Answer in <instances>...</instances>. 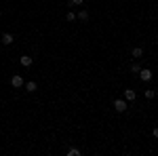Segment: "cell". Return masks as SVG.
Here are the masks:
<instances>
[{
	"label": "cell",
	"instance_id": "cell-1",
	"mask_svg": "<svg viewBox=\"0 0 158 156\" xmlns=\"http://www.w3.org/2000/svg\"><path fill=\"white\" fill-rule=\"evenodd\" d=\"M114 110H116V112H127V110H129V101H127V99H124V97H122V99H114Z\"/></svg>",
	"mask_w": 158,
	"mask_h": 156
},
{
	"label": "cell",
	"instance_id": "cell-2",
	"mask_svg": "<svg viewBox=\"0 0 158 156\" xmlns=\"http://www.w3.org/2000/svg\"><path fill=\"white\" fill-rule=\"evenodd\" d=\"M152 76H154V74H152V70H150V68H141V72H139V78H141L143 82H150V80H152Z\"/></svg>",
	"mask_w": 158,
	"mask_h": 156
},
{
	"label": "cell",
	"instance_id": "cell-3",
	"mask_svg": "<svg viewBox=\"0 0 158 156\" xmlns=\"http://www.w3.org/2000/svg\"><path fill=\"white\" fill-rule=\"evenodd\" d=\"M13 40H15V38H13L11 32H4V34L0 36V42H2L4 47H11V44H13Z\"/></svg>",
	"mask_w": 158,
	"mask_h": 156
},
{
	"label": "cell",
	"instance_id": "cell-4",
	"mask_svg": "<svg viewBox=\"0 0 158 156\" xmlns=\"http://www.w3.org/2000/svg\"><path fill=\"white\" fill-rule=\"evenodd\" d=\"M11 84H13V86H15V89H21V86H23V84H25V80H23V78H21V76H19V74H15V76H13V78H11Z\"/></svg>",
	"mask_w": 158,
	"mask_h": 156
},
{
	"label": "cell",
	"instance_id": "cell-5",
	"mask_svg": "<svg viewBox=\"0 0 158 156\" xmlns=\"http://www.w3.org/2000/svg\"><path fill=\"white\" fill-rule=\"evenodd\" d=\"M19 63H21L23 68H30V65L34 63V59H32L30 55H21V57H19Z\"/></svg>",
	"mask_w": 158,
	"mask_h": 156
},
{
	"label": "cell",
	"instance_id": "cell-6",
	"mask_svg": "<svg viewBox=\"0 0 158 156\" xmlns=\"http://www.w3.org/2000/svg\"><path fill=\"white\" fill-rule=\"evenodd\" d=\"M135 97H137V91H133V89H127L124 91V99L127 101H135Z\"/></svg>",
	"mask_w": 158,
	"mask_h": 156
},
{
	"label": "cell",
	"instance_id": "cell-7",
	"mask_svg": "<svg viewBox=\"0 0 158 156\" xmlns=\"http://www.w3.org/2000/svg\"><path fill=\"white\" fill-rule=\"evenodd\" d=\"M23 86H25V91H27V93H34V91L38 89V84L34 82V80H30V82H25Z\"/></svg>",
	"mask_w": 158,
	"mask_h": 156
},
{
	"label": "cell",
	"instance_id": "cell-8",
	"mask_svg": "<svg viewBox=\"0 0 158 156\" xmlns=\"http://www.w3.org/2000/svg\"><path fill=\"white\" fill-rule=\"evenodd\" d=\"M131 55H133L135 59H139V57H143V48H141V47H135L133 51H131Z\"/></svg>",
	"mask_w": 158,
	"mask_h": 156
},
{
	"label": "cell",
	"instance_id": "cell-9",
	"mask_svg": "<svg viewBox=\"0 0 158 156\" xmlns=\"http://www.w3.org/2000/svg\"><path fill=\"white\" fill-rule=\"evenodd\" d=\"M76 19H80V21H89V13H86V11H80L78 15H76Z\"/></svg>",
	"mask_w": 158,
	"mask_h": 156
},
{
	"label": "cell",
	"instance_id": "cell-10",
	"mask_svg": "<svg viewBox=\"0 0 158 156\" xmlns=\"http://www.w3.org/2000/svg\"><path fill=\"white\" fill-rule=\"evenodd\" d=\"M143 95H146V99H154V97H156V91L148 89V91H143Z\"/></svg>",
	"mask_w": 158,
	"mask_h": 156
},
{
	"label": "cell",
	"instance_id": "cell-11",
	"mask_svg": "<svg viewBox=\"0 0 158 156\" xmlns=\"http://www.w3.org/2000/svg\"><path fill=\"white\" fill-rule=\"evenodd\" d=\"M131 72H133V74H139V72H141V65H139L137 61H135L133 65H131Z\"/></svg>",
	"mask_w": 158,
	"mask_h": 156
},
{
	"label": "cell",
	"instance_id": "cell-12",
	"mask_svg": "<svg viewBox=\"0 0 158 156\" xmlns=\"http://www.w3.org/2000/svg\"><path fill=\"white\" fill-rule=\"evenodd\" d=\"M68 156H80V150L78 148H70L68 150Z\"/></svg>",
	"mask_w": 158,
	"mask_h": 156
},
{
	"label": "cell",
	"instance_id": "cell-13",
	"mask_svg": "<svg viewBox=\"0 0 158 156\" xmlns=\"http://www.w3.org/2000/svg\"><path fill=\"white\" fill-rule=\"evenodd\" d=\"M82 4H85V0H70L68 6H82Z\"/></svg>",
	"mask_w": 158,
	"mask_h": 156
},
{
	"label": "cell",
	"instance_id": "cell-14",
	"mask_svg": "<svg viewBox=\"0 0 158 156\" xmlns=\"http://www.w3.org/2000/svg\"><path fill=\"white\" fill-rule=\"evenodd\" d=\"M65 19H68V21H76V13L68 11V15H65Z\"/></svg>",
	"mask_w": 158,
	"mask_h": 156
},
{
	"label": "cell",
	"instance_id": "cell-15",
	"mask_svg": "<svg viewBox=\"0 0 158 156\" xmlns=\"http://www.w3.org/2000/svg\"><path fill=\"white\" fill-rule=\"evenodd\" d=\"M152 135H154V137L158 139V127H154V129H152Z\"/></svg>",
	"mask_w": 158,
	"mask_h": 156
},
{
	"label": "cell",
	"instance_id": "cell-16",
	"mask_svg": "<svg viewBox=\"0 0 158 156\" xmlns=\"http://www.w3.org/2000/svg\"><path fill=\"white\" fill-rule=\"evenodd\" d=\"M0 17H2V11H0Z\"/></svg>",
	"mask_w": 158,
	"mask_h": 156
}]
</instances>
